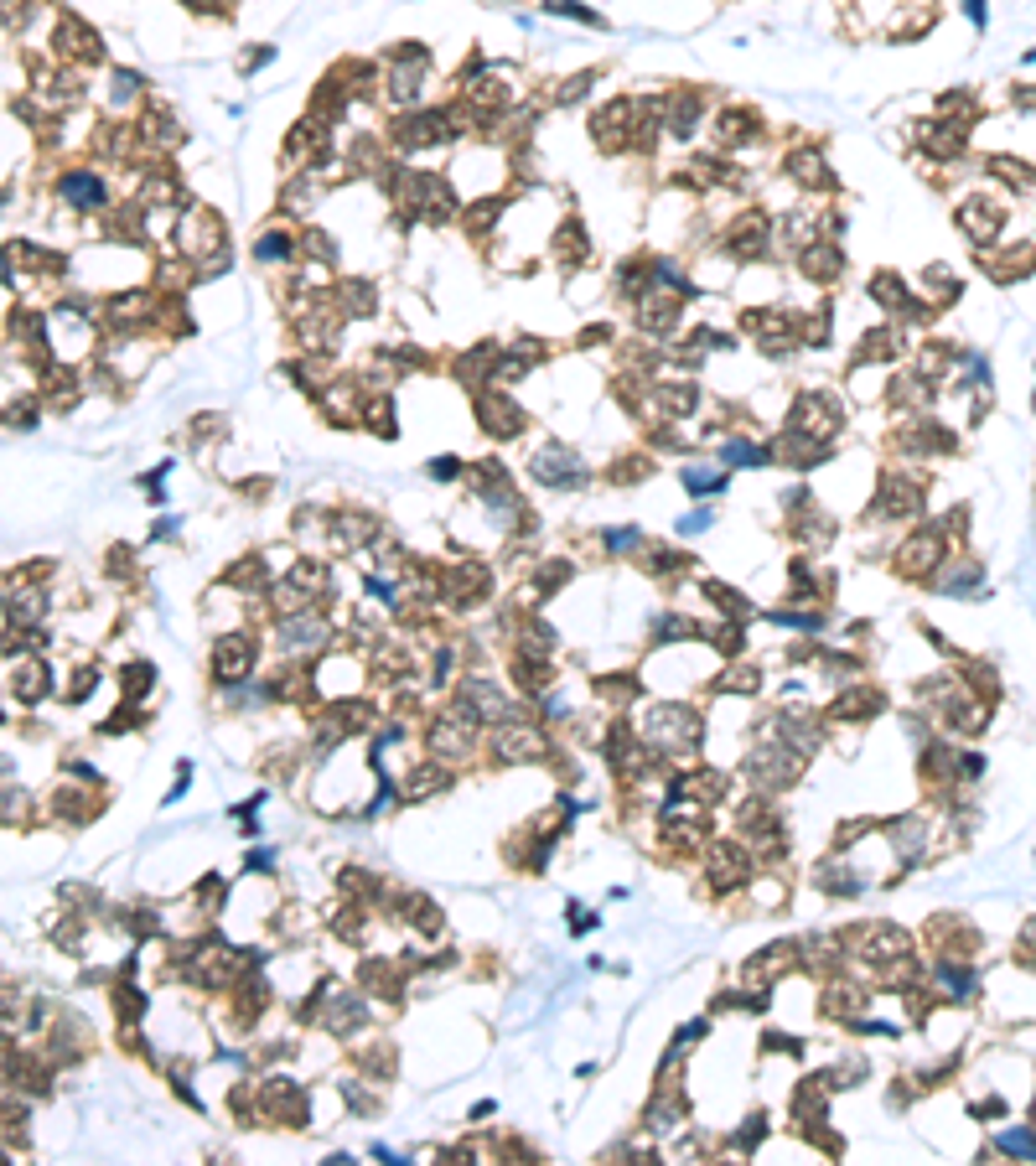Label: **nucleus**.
Wrapping results in <instances>:
<instances>
[{
    "label": "nucleus",
    "mask_w": 1036,
    "mask_h": 1166,
    "mask_svg": "<svg viewBox=\"0 0 1036 1166\" xmlns=\"http://www.w3.org/2000/svg\"><path fill=\"white\" fill-rule=\"evenodd\" d=\"M969 16H974V21H984V0H969Z\"/></svg>",
    "instance_id": "20e7f679"
},
{
    "label": "nucleus",
    "mask_w": 1036,
    "mask_h": 1166,
    "mask_svg": "<svg viewBox=\"0 0 1036 1166\" xmlns=\"http://www.w3.org/2000/svg\"><path fill=\"white\" fill-rule=\"evenodd\" d=\"M1000 1146H1006V1151H1021V1156H1036V1140L1031 1135H1006Z\"/></svg>",
    "instance_id": "f03ea898"
},
{
    "label": "nucleus",
    "mask_w": 1036,
    "mask_h": 1166,
    "mask_svg": "<svg viewBox=\"0 0 1036 1166\" xmlns=\"http://www.w3.org/2000/svg\"><path fill=\"white\" fill-rule=\"evenodd\" d=\"M725 457L731 461H762V451H751V446H725Z\"/></svg>",
    "instance_id": "7ed1b4c3"
},
{
    "label": "nucleus",
    "mask_w": 1036,
    "mask_h": 1166,
    "mask_svg": "<svg viewBox=\"0 0 1036 1166\" xmlns=\"http://www.w3.org/2000/svg\"><path fill=\"white\" fill-rule=\"evenodd\" d=\"M63 192H67V197H79V203H99V197H104V187L93 182V177H67V182H63Z\"/></svg>",
    "instance_id": "f257e3e1"
}]
</instances>
